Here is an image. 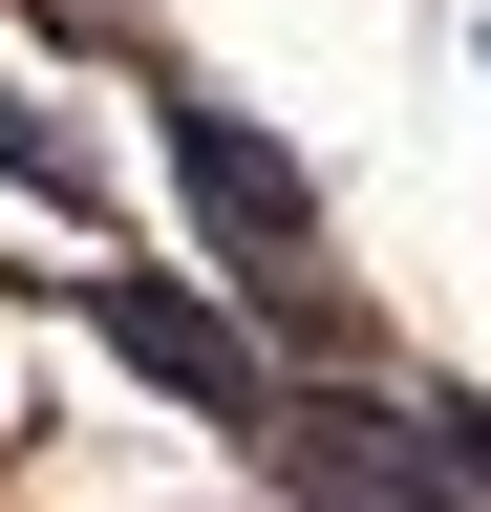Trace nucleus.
<instances>
[{
    "label": "nucleus",
    "mask_w": 491,
    "mask_h": 512,
    "mask_svg": "<svg viewBox=\"0 0 491 512\" xmlns=\"http://www.w3.org/2000/svg\"><path fill=\"white\" fill-rule=\"evenodd\" d=\"M0 192H43L65 235H107V171H86V128L43 107V86H0Z\"/></svg>",
    "instance_id": "7ed1b4c3"
},
{
    "label": "nucleus",
    "mask_w": 491,
    "mask_h": 512,
    "mask_svg": "<svg viewBox=\"0 0 491 512\" xmlns=\"http://www.w3.org/2000/svg\"><path fill=\"white\" fill-rule=\"evenodd\" d=\"M257 491H278V512H470V491H449V448L406 427V384H385V363H342V384H278V427H257Z\"/></svg>",
    "instance_id": "f03ea898"
},
{
    "label": "nucleus",
    "mask_w": 491,
    "mask_h": 512,
    "mask_svg": "<svg viewBox=\"0 0 491 512\" xmlns=\"http://www.w3.org/2000/svg\"><path fill=\"white\" fill-rule=\"evenodd\" d=\"M470 64H491V22H470Z\"/></svg>",
    "instance_id": "20e7f679"
},
{
    "label": "nucleus",
    "mask_w": 491,
    "mask_h": 512,
    "mask_svg": "<svg viewBox=\"0 0 491 512\" xmlns=\"http://www.w3.org/2000/svg\"><path fill=\"white\" fill-rule=\"evenodd\" d=\"M65 320H86V342L129 363V384H150V406H193L214 448H257V427H278V363H257V320H235L214 278H171V256H86V278H65Z\"/></svg>",
    "instance_id": "f257e3e1"
}]
</instances>
